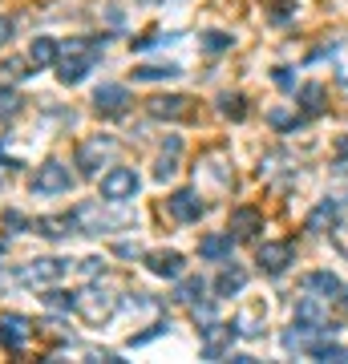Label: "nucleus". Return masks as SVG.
I'll use <instances>...</instances> for the list:
<instances>
[{
  "label": "nucleus",
  "instance_id": "nucleus-6",
  "mask_svg": "<svg viewBox=\"0 0 348 364\" xmlns=\"http://www.w3.org/2000/svg\"><path fill=\"white\" fill-rule=\"evenodd\" d=\"M69 186H73V170L57 158L41 162L33 174V195H69Z\"/></svg>",
  "mask_w": 348,
  "mask_h": 364
},
{
  "label": "nucleus",
  "instance_id": "nucleus-20",
  "mask_svg": "<svg viewBox=\"0 0 348 364\" xmlns=\"http://www.w3.org/2000/svg\"><path fill=\"white\" fill-rule=\"evenodd\" d=\"M336 219H340V203H336V198H324L320 207H316V210L308 215V231H324V227L332 231Z\"/></svg>",
  "mask_w": 348,
  "mask_h": 364
},
{
  "label": "nucleus",
  "instance_id": "nucleus-35",
  "mask_svg": "<svg viewBox=\"0 0 348 364\" xmlns=\"http://www.w3.org/2000/svg\"><path fill=\"white\" fill-rule=\"evenodd\" d=\"M268 122H271V126H280V130H296V126H300V117H288V114H280V109H271Z\"/></svg>",
  "mask_w": 348,
  "mask_h": 364
},
{
  "label": "nucleus",
  "instance_id": "nucleus-15",
  "mask_svg": "<svg viewBox=\"0 0 348 364\" xmlns=\"http://www.w3.org/2000/svg\"><path fill=\"white\" fill-rule=\"evenodd\" d=\"M304 291H312V296H320L324 304H328V299H340L344 284H340L332 272H308L304 275Z\"/></svg>",
  "mask_w": 348,
  "mask_h": 364
},
{
  "label": "nucleus",
  "instance_id": "nucleus-34",
  "mask_svg": "<svg viewBox=\"0 0 348 364\" xmlns=\"http://www.w3.org/2000/svg\"><path fill=\"white\" fill-rule=\"evenodd\" d=\"M81 272L90 275V279H97V275L105 272V259L102 255H90V259H81Z\"/></svg>",
  "mask_w": 348,
  "mask_h": 364
},
{
  "label": "nucleus",
  "instance_id": "nucleus-42",
  "mask_svg": "<svg viewBox=\"0 0 348 364\" xmlns=\"http://www.w3.org/2000/svg\"><path fill=\"white\" fill-rule=\"evenodd\" d=\"M0 255H4V239H0Z\"/></svg>",
  "mask_w": 348,
  "mask_h": 364
},
{
  "label": "nucleus",
  "instance_id": "nucleus-22",
  "mask_svg": "<svg viewBox=\"0 0 348 364\" xmlns=\"http://www.w3.org/2000/svg\"><path fill=\"white\" fill-rule=\"evenodd\" d=\"M179 150H182V142H179V138H170L167 150L158 154V166H154V178H158V182L174 178V170H179Z\"/></svg>",
  "mask_w": 348,
  "mask_h": 364
},
{
  "label": "nucleus",
  "instance_id": "nucleus-14",
  "mask_svg": "<svg viewBox=\"0 0 348 364\" xmlns=\"http://www.w3.org/2000/svg\"><path fill=\"white\" fill-rule=\"evenodd\" d=\"M231 251H235V235H231V231L203 235V239H199V255H203V259H211V263L231 259Z\"/></svg>",
  "mask_w": 348,
  "mask_h": 364
},
{
  "label": "nucleus",
  "instance_id": "nucleus-10",
  "mask_svg": "<svg viewBox=\"0 0 348 364\" xmlns=\"http://www.w3.org/2000/svg\"><path fill=\"white\" fill-rule=\"evenodd\" d=\"M130 102H134V97H130L126 85H97V90H93V109L102 117H122L130 109Z\"/></svg>",
  "mask_w": 348,
  "mask_h": 364
},
{
  "label": "nucleus",
  "instance_id": "nucleus-29",
  "mask_svg": "<svg viewBox=\"0 0 348 364\" xmlns=\"http://www.w3.org/2000/svg\"><path fill=\"white\" fill-rule=\"evenodd\" d=\"M33 61H25V57H9V61H4V65H0V77L4 81H21V77H28V73H33Z\"/></svg>",
  "mask_w": 348,
  "mask_h": 364
},
{
  "label": "nucleus",
  "instance_id": "nucleus-32",
  "mask_svg": "<svg viewBox=\"0 0 348 364\" xmlns=\"http://www.w3.org/2000/svg\"><path fill=\"white\" fill-rule=\"evenodd\" d=\"M203 49H211V53L231 49V37H227V33H203Z\"/></svg>",
  "mask_w": 348,
  "mask_h": 364
},
{
  "label": "nucleus",
  "instance_id": "nucleus-8",
  "mask_svg": "<svg viewBox=\"0 0 348 364\" xmlns=\"http://www.w3.org/2000/svg\"><path fill=\"white\" fill-rule=\"evenodd\" d=\"M138 186H142V178L130 166H110L102 174V198H110V203H130L138 195Z\"/></svg>",
  "mask_w": 348,
  "mask_h": 364
},
{
  "label": "nucleus",
  "instance_id": "nucleus-3",
  "mask_svg": "<svg viewBox=\"0 0 348 364\" xmlns=\"http://www.w3.org/2000/svg\"><path fill=\"white\" fill-rule=\"evenodd\" d=\"M117 158V138L114 134H93L85 142L78 146V158H73V166H78L81 178H97L102 166H110Z\"/></svg>",
  "mask_w": 348,
  "mask_h": 364
},
{
  "label": "nucleus",
  "instance_id": "nucleus-28",
  "mask_svg": "<svg viewBox=\"0 0 348 364\" xmlns=\"http://www.w3.org/2000/svg\"><path fill=\"white\" fill-rule=\"evenodd\" d=\"M203 174H206V178H215V186H219V191H223V186H231V166H223L219 154H211L203 162Z\"/></svg>",
  "mask_w": 348,
  "mask_h": 364
},
{
  "label": "nucleus",
  "instance_id": "nucleus-11",
  "mask_svg": "<svg viewBox=\"0 0 348 364\" xmlns=\"http://www.w3.org/2000/svg\"><path fill=\"white\" fill-rule=\"evenodd\" d=\"M167 210L174 223H199L203 219L206 203L199 198V191H174V195L167 198Z\"/></svg>",
  "mask_w": 348,
  "mask_h": 364
},
{
  "label": "nucleus",
  "instance_id": "nucleus-1",
  "mask_svg": "<svg viewBox=\"0 0 348 364\" xmlns=\"http://www.w3.org/2000/svg\"><path fill=\"white\" fill-rule=\"evenodd\" d=\"M102 49H105V37H73L65 41L61 53H57V77L61 85H78L93 73V65L102 61Z\"/></svg>",
  "mask_w": 348,
  "mask_h": 364
},
{
  "label": "nucleus",
  "instance_id": "nucleus-21",
  "mask_svg": "<svg viewBox=\"0 0 348 364\" xmlns=\"http://www.w3.org/2000/svg\"><path fill=\"white\" fill-rule=\"evenodd\" d=\"M33 231H41L45 239H65V235L78 231V227H73V215H49V219L33 223Z\"/></svg>",
  "mask_w": 348,
  "mask_h": 364
},
{
  "label": "nucleus",
  "instance_id": "nucleus-12",
  "mask_svg": "<svg viewBox=\"0 0 348 364\" xmlns=\"http://www.w3.org/2000/svg\"><path fill=\"white\" fill-rule=\"evenodd\" d=\"M150 117H167V122H179V117L191 114V97H182V93H158L146 102Z\"/></svg>",
  "mask_w": 348,
  "mask_h": 364
},
{
  "label": "nucleus",
  "instance_id": "nucleus-40",
  "mask_svg": "<svg viewBox=\"0 0 348 364\" xmlns=\"http://www.w3.org/2000/svg\"><path fill=\"white\" fill-rule=\"evenodd\" d=\"M340 304H344V308H348V287H344V291H340Z\"/></svg>",
  "mask_w": 348,
  "mask_h": 364
},
{
  "label": "nucleus",
  "instance_id": "nucleus-36",
  "mask_svg": "<svg viewBox=\"0 0 348 364\" xmlns=\"http://www.w3.org/2000/svg\"><path fill=\"white\" fill-rule=\"evenodd\" d=\"M13 33H16V21H13V16H0V49L13 41Z\"/></svg>",
  "mask_w": 348,
  "mask_h": 364
},
{
  "label": "nucleus",
  "instance_id": "nucleus-30",
  "mask_svg": "<svg viewBox=\"0 0 348 364\" xmlns=\"http://www.w3.org/2000/svg\"><path fill=\"white\" fill-rule=\"evenodd\" d=\"M219 109H223V117H231V122H243L247 117V102L239 97V93H227L219 102Z\"/></svg>",
  "mask_w": 348,
  "mask_h": 364
},
{
  "label": "nucleus",
  "instance_id": "nucleus-19",
  "mask_svg": "<svg viewBox=\"0 0 348 364\" xmlns=\"http://www.w3.org/2000/svg\"><path fill=\"white\" fill-rule=\"evenodd\" d=\"M243 287H247V272H243V267H223L219 279H215V296H219V299L239 296Z\"/></svg>",
  "mask_w": 348,
  "mask_h": 364
},
{
  "label": "nucleus",
  "instance_id": "nucleus-26",
  "mask_svg": "<svg viewBox=\"0 0 348 364\" xmlns=\"http://www.w3.org/2000/svg\"><path fill=\"white\" fill-rule=\"evenodd\" d=\"M25 109V97L13 90V85H0V122H9V117H16Z\"/></svg>",
  "mask_w": 348,
  "mask_h": 364
},
{
  "label": "nucleus",
  "instance_id": "nucleus-5",
  "mask_svg": "<svg viewBox=\"0 0 348 364\" xmlns=\"http://www.w3.org/2000/svg\"><path fill=\"white\" fill-rule=\"evenodd\" d=\"M65 272H69V259H28L21 272H16V284H25V287H53V284H61Z\"/></svg>",
  "mask_w": 348,
  "mask_h": 364
},
{
  "label": "nucleus",
  "instance_id": "nucleus-38",
  "mask_svg": "<svg viewBox=\"0 0 348 364\" xmlns=\"http://www.w3.org/2000/svg\"><path fill=\"white\" fill-rule=\"evenodd\" d=\"M336 150H340V158H348V138H340V146H336Z\"/></svg>",
  "mask_w": 348,
  "mask_h": 364
},
{
  "label": "nucleus",
  "instance_id": "nucleus-2",
  "mask_svg": "<svg viewBox=\"0 0 348 364\" xmlns=\"http://www.w3.org/2000/svg\"><path fill=\"white\" fill-rule=\"evenodd\" d=\"M114 207H122V203L102 198V203H81V207H73L69 215H73V227H78L81 235H110V231H117V227H130V223H134L130 210H114Z\"/></svg>",
  "mask_w": 348,
  "mask_h": 364
},
{
  "label": "nucleus",
  "instance_id": "nucleus-39",
  "mask_svg": "<svg viewBox=\"0 0 348 364\" xmlns=\"http://www.w3.org/2000/svg\"><path fill=\"white\" fill-rule=\"evenodd\" d=\"M142 4H174V0H142Z\"/></svg>",
  "mask_w": 348,
  "mask_h": 364
},
{
  "label": "nucleus",
  "instance_id": "nucleus-37",
  "mask_svg": "<svg viewBox=\"0 0 348 364\" xmlns=\"http://www.w3.org/2000/svg\"><path fill=\"white\" fill-rule=\"evenodd\" d=\"M4 223H9V227H16V231H21V227H25V219H21V215H16V210H9V215H4Z\"/></svg>",
  "mask_w": 348,
  "mask_h": 364
},
{
  "label": "nucleus",
  "instance_id": "nucleus-33",
  "mask_svg": "<svg viewBox=\"0 0 348 364\" xmlns=\"http://www.w3.org/2000/svg\"><path fill=\"white\" fill-rule=\"evenodd\" d=\"M45 304H49V308H65V312H73V291H49Z\"/></svg>",
  "mask_w": 348,
  "mask_h": 364
},
{
  "label": "nucleus",
  "instance_id": "nucleus-23",
  "mask_svg": "<svg viewBox=\"0 0 348 364\" xmlns=\"http://www.w3.org/2000/svg\"><path fill=\"white\" fill-rule=\"evenodd\" d=\"M263 320H268V308H259V304H251L235 324H239V336H259L263 332Z\"/></svg>",
  "mask_w": 348,
  "mask_h": 364
},
{
  "label": "nucleus",
  "instance_id": "nucleus-16",
  "mask_svg": "<svg viewBox=\"0 0 348 364\" xmlns=\"http://www.w3.org/2000/svg\"><path fill=\"white\" fill-rule=\"evenodd\" d=\"M146 267L154 275H162V279H179L186 259H182L179 251H150V255H146Z\"/></svg>",
  "mask_w": 348,
  "mask_h": 364
},
{
  "label": "nucleus",
  "instance_id": "nucleus-25",
  "mask_svg": "<svg viewBox=\"0 0 348 364\" xmlns=\"http://www.w3.org/2000/svg\"><path fill=\"white\" fill-rule=\"evenodd\" d=\"M203 291H206L203 279H199V275H186V279L174 287V299H179V304H191V308H194V304L203 299Z\"/></svg>",
  "mask_w": 348,
  "mask_h": 364
},
{
  "label": "nucleus",
  "instance_id": "nucleus-17",
  "mask_svg": "<svg viewBox=\"0 0 348 364\" xmlns=\"http://www.w3.org/2000/svg\"><path fill=\"white\" fill-rule=\"evenodd\" d=\"M231 231H235V239H255V235L263 231V215L251 210V207L231 210Z\"/></svg>",
  "mask_w": 348,
  "mask_h": 364
},
{
  "label": "nucleus",
  "instance_id": "nucleus-24",
  "mask_svg": "<svg viewBox=\"0 0 348 364\" xmlns=\"http://www.w3.org/2000/svg\"><path fill=\"white\" fill-rule=\"evenodd\" d=\"M182 77V65H138L134 81H174Z\"/></svg>",
  "mask_w": 348,
  "mask_h": 364
},
{
  "label": "nucleus",
  "instance_id": "nucleus-18",
  "mask_svg": "<svg viewBox=\"0 0 348 364\" xmlns=\"http://www.w3.org/2000/svg\"><path fill=\"white\" fill-rule=\"evenodd\" d=\"M57 53H61V45L53 37H33V45H28V61L37 69H53L57 65Z\"/></svg>",
  "mask_w": 348,
  "mask_h": 364
},
{
  "label": "nucleus",
  "instance_id": "nucleus-41",
  "mask_svg": "<svg viewBox=\"0 0 348 364\" xmlns=\"http://www.w3.org/2000/svg\"><path fill=\"white\" fill-rule=\"evenodd\" d=\"M0 186H4V166H0Z\"/></svg>",
  "mask_w": 348,
  "mask_h": 364
},
{
  "label": "nucleus",
  "instance_id": "nucleus-9",
  "mask_svg": "<svg viewBox=\"0 0 348 364\" xmlns=\"http://www.w3.org/2000/svg\"><path fill=\"white\" fill-rule=\"evenodd\" d=\"M33 340V320L21 312H0V344L9 352H21Z\"/></svg>",
  "mask_w": 348,
  "mask_h": 364
},
{
  "label": "nucleus",
  "instance_id": "nucleus-31",
  "mask_svg": "<svg viewBox=\"0 0 348 364\" xmlns=\"http://www.w3.org/2000/svg\"><path fill=\"white\" fill-rule=\"evenodd\" d=\"M312 356H316V360H348V348L328 340V344H312Z\"/></svg>",
  "mask_w": 348,
  "mask_h": 364
},
{
  "label": "nucleus",
  "instance_id": "nucleus-27",
  "mask_svg": "<svg viewBox=\"0 0 348 364\" xmlns=\"http://www.w3.org/2000/svg\"><path fill=\"white\" fill-rule=\"evenodd\" d=\"M300 109H304V114L308 117H316L324 109V90L320 85H316V81H312V85H304V90H300Z\"/></svg>",
  "mask_w": 348,
  "mask_h": 364
},
{
  "label": "nucleus",
  "instance_id": "nucleus-13",
  "mask_svg": "<svg viewBox=\"0 0 348 364\" xmlns=\"http://www.w3.org/2000/svg\"><path fill=\"white\" fill-rule=\"evenodd\" d=\"M292 263V243H263L259 247V267L268 275H284Z\"/></svg>",
  "mask_w": 348,
  "mask_h": 364
},
{
  "label": "nucleus",
  "instance_id": "nucleus-4",
  "mask_svg": "<svg viewBox=\"0 0 348 364\" xmlns=\"http://www.w3.org/2000/svg\"><path fill=\"white\" fill-rule=\"evenodd\" d=\"M117 304H122V296H114L110 287H97V284L73 291V312H78L85 324H105V320L117 312Z\"/></svg>",
  "mask_w": 348,
  "mask_h": 364
},
{
  "label": "nucleus",
  "instance_id": "nucleus-7",
  "mask_svg": "<svg viewBox=\"0 0 348 364\" xmlns=\"http://www.w3.org/2000/svg\"><path fill=\"white\" fill-rule=\"evenodd\" d=\"M239 340V324H227V320H211L203 328V356L206 360H223V356H231V344Z\"/></svg>",
  "mask_w": 348,
  "mask_h": 364
}]
</instances>
